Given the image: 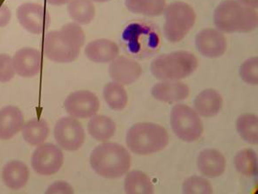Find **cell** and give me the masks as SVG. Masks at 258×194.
<instances>
[{
    "mask_svg": "<svg viewBox=\"0 0 258 194\" xmlns=\"http://www.w3.org/2000/svg\"><path fill=\"white\" fill-rule=\"evenodd\" d=\"M85 41V32L80 25L70 22L58 30L45 34L42 42L43 54L56 63H70L78 59Z\"/></svg>",
    "mask_w": 258,
    "mask_h": 194,
    "instance_id": "cell-1",
    "label": "cell"
},
{
    "mask_svg": "<svg viewBox=\"0 0 258 194\" xmlns=\"http://www.w3.org/2000/svg\"><path fill=\"white\" fill-rule=\"evenodd\" d=\"M214 23L218 30L226 34L248 33L257 28V12L236 0H224L214 10Z\"/></svg>",
    "mask_w": 258,
    "mask_h": 194,
    "instance_id": "cell-2",
    "label": "cell"
},
{
    "mask_svg": "<svg viewBox=\"0 0 258 194\" xmlns=\"http://www.w3.org/2000/svg\"><path fill=\"white\" fill-rule=\"evenodd\" d=\"M90 164L100 177L118 178L128 171L131 157L126 148L118 143L105 142L92 150Z\"/></svg>",
    "mask_w": 258,
    "mask_h": 194,
    "instance_id": "cell-3",
    "label": "cell"
},
{
    "mask_svg": "<svg viewBox=\"0 0 258 194\" xmlns=\"http://www.w3.org/2000/svg\"><path fill=\"white\" fill-rule=\"evenodd\" d=\"M170 137L167 130L158 124L136 123L126 133L127 148L133 153L147 156L159 152L169 144Z\"/></svg>",
    "mask_w": 258,
    "mask_h": 194,
    "instance_id": "cell-4",
    "label": "cell"
},
{
    "mask_svg": "<svg viewBox=\"0 0 258 194\" xmlns=\"http://www.w3.org/2000/svg\"><path fill=\"white\" fill-rule=\"evenodd\" d=\"M198 66L197 57L192 53L180 50L155 58L150 65V72L161 81H180L191 75Z\"/></svg>",
    "mask_w": 258,
    "mask_h": 194,
    "instance_id": "cell-5",
    "label": "cell"
},
{
    "mask_svg": "<svg viewBox=\"0 0 258 194\" xmlns=\"http://www.w3.org/2000/svg\"><path fill=\"white\" fill-rule=\"evenodd\" d=\"M163 14L165 18L163 34L168 41L173 43L182 41L194 28L196 21L194 8L182 1L166 6Z\"/></svg>",
    "mask_w": 258,
    "mask_h": 194,
    "instance_id": "cell-6",
    "label": "cell"
},
{
    "mask_svg": "<svg viewBox=\"0 0 258 194\" xmlns=\"http://www.w3.org/2000/svg\"><path fill=\"white\" fill-rule=\"evenodd\" d=\"M170 126L174 134L186 143H194L200 139L204 131L201 117L197 112L183 104H178L172 107Z\"/></svg>",
    "mask_w": 258,
    "mask_h": 194,
    "instance_id": "cell-7",
    "label": "cell"
},
{
    "mask_svg": "<svg viewBox=\"0 0 258 194\" xmlns=\"http://www.w3.org/2000/svg\"><path fill=\"white\" fill-rule=\"evenodd\" d=\"M122 39L133 55H150L160 46L159 34L145 23L128 25L123 32Z\"/></svg>",
    "mask_w": 258,
    "mask_h": 194,
    "instance_id": "cell-8",
    "label": "cell"
},
{
    "mask_svg": "<svg viewBox=\"0 0 258 194\" xmlns=\"http://www.w3.org/2000/svg\"><path fill=\"white\" fill-rule=\"evenodd\" d=\"M16 15L21 27L31 34H44L50 27V14L40 4H22L18 7Z\"/></svg>",
    "mask_w": 258,
    "mask_h": 194,
    "instance_id": "cell-9",
    "label": "cell"
},
{
    "mask_svg": "<svg viewBox=\"0 0 258 194\" xmlns=\"http://www.w3.org/2000/svg\"><path fill=\"white\" fill-rule=\"evenodd\" d=\"M64 161V156L59 147L53 143H42L34 150L31 164L34 171L41 176L57 173Z\"/></svg>",
    "mask_w": 258,
    "mask_h": 194,
    "instance_id": "cell-10",
    "label": "cell"
},
{
    "mask_svg": "<svg viewBox=\"0 0 258 194\" xmlns=\"http://www.w3.org/2000/svg\"><path fill=\"white\" fill-rule=\"evenodd\" d=\"M54 137L60 148L67 151H76L85 143V130L74 117H63L55 124Z\"/></svg>",
    "mask_w": 258,
    "mask_h": 194,
    "instance_id": "cell-11",
    "label": "cell"
},
{
    "mask_svg": "<svg viewBox=\"0 0 258 194\" xmlns=\"http://www.w3.org/2000/svg\"><path fill=\"white\" fill-rule=\"evenodd\" d=\"M64 107L70 115L77 119L92 118L99 110L98 97L90 91L72 92L65 99Z\"/></svg>",
    "mask_w": 258,
    "mask_h": 194,
    "instance_id": "cell-12",
    "label": "cell"
},
{
    "mask_svg": "<svg viewBox=\"0 0 258 194\" xmlns=\"http://www.w3.org/2000/svg\"><path fill=\"white\" fill-rule=\"evenodd\" d=\"M195 45L201 55L214 59L224 55L227 50V39L218 29L205 28L196 35Z\"/></svg>",
    "mask_w": 258,
    "mask_h": 194,
    "instance_id": "cell-13",
    "label": "cell"
},
{
    "mask_svg": "<svg viewBox=\"0 0 258 194\" xmlns=\"http://www.w3.org/2000/svg\"><path fill=\"white\" fill-rule=\"evenodd\" d=\"M143 74L142 66L126 56H118L109 65V75L116 83L129 85L136 82Z\"/></svg>",
    "mask_w": 258,
    "mask_h": 194,
    "instance_id": "cell-14",
    "label": "cell"
},
{
    "mask_svg": "<svg viewBox=\"0 0 258 194\" xmlns=\"http://www.w3.org/2000/svg\"><path fill=\"white\" fill-rule=\"evenodd\" d=\"M13 62L16 74L26 79L34 78L41 72V52L36 48H21L15 53Z\"/></svg>",
    "mask_w": 258,
    "mask_h": 194,
    "instance_id": "cell-15",
    "label": "cell"
},
{
    "mask_svg": "<svg viewBox=\"0 0 258 194\" xmlns=\"http://www.w3.org/2000/svg\"><path fill=\"white\" fill-rule=\"evenodd\" d=\"M151 94L158 101L172 104L187 99L190 88L180 81H161L152 87Z\"/></svg>",
    "mask_w": 258,
    "mask_h": 194,
    "instance_id": "cell-16",
    "label": "cell"
},
{
    "mask_svg": "<svg viewBox=\"0 0 258 194\" xmlns=\"http://www.w3.org/2000/svg\"><path fill=\"white\" fill-rule=\"evenodd\" d=\"M85 54L90 61L96 63H108L119 56V46L108 39H98L89 42Z\"/></svg>",
    "mask_w": 258,
    "mask_h": 194,
    "instance_id": "cell-17",
    "label": "cell"
},
{
    "mask_svg": "<svg viewBox=\"0 0 258 194\" xmlns=\"http://www.w3.org/2000/svg\"><path fill=\"white\" fill-rule=\"evenodd\" d=\"M226 164L224 156L214 149L204 150L198 157V169L204 177L209 178L220 177L224 173Z\"/></svg>",
    "mask_w": 258,
    "mask_h": 194,
    "instance_id": "cell-18",
    "label": "cell"
},
{
    "mask_svg": "<svg viewBox=\"0 0 258 194\" xmlns=\"http://www.w3.org/2000/svg\"><path fill=\"white\" fill-rule=\"evenodd\" d=\"M23 126L24 116L18 107L7 106L0 109V140L12 139Z\"/></svg>",
    "mask_w": 258,
    "mask_h": 194,
    "instance_id": "cell-19",
    "label": "cell"
},
{
    "mask_svg": "<svg viewBox=\"0 0 258 194\" xmlns=\"http://www.w3.org/2000/svg\"><path fill=\"white\" fill-rule=\"evenodd\" d=\"M223 106V99L214 89H206L194 99V108L199 115L214 117L217 115Z\"/></svg>",
    "mask_w": 258,
    "mask_h": 194,
    "instance_id": "cell-20",
    "label": "cell"
},
{
    "mask_svg": "<svg viewBox=\"0 0 258 194\" xmlns=\"http://www.w3.org/2000/svg\"><path fill=\"white\" fill-rule=\"evenodd\" d=\"M30 176L28 167L21 161H10L4 166L2 178L6 186L17 191L27 184Z\"/></svg>",
    "mask_w": 258,
    "mask_h": 194,
    "instance_id": "cell-21",
    "label": "cell"
},
{
    "mask_svg": "<svg viewBox=\"0 0 258 194\" xmlns=\"http://www.w3.org/2000/svg\"><path fill=\"white\" fill-rule=\"evenodd\" d=\"M23 138L32 146H39L44 143L49 135V126L45 119H31L22 127Z\"/></svg>",
    "mask_w": 258,
    "mask_h": 194,
    "instance_id": "cell-22",
    "label": "cell"
},
{
    "mask_svg": "<svg viewBox=\"0 0 258 194\" xmlns=\"http://www.w3.org/2000/svg\"><path fill=\"white\" fill-rule=\"evenodd\" d=\"M67 5L69 15L77 24H90L95 17V7L92 0H70Z\"/></svg>",
    "mask_w": 258,
    "mask_h": 194,
    "instance_id": "cell-23",
    "label": "cell"
},
{
    "mask_svg": "<svg viewBox=\"0 0 258 194\" xmlns=\"http://www.w3.org/2000/svg\"><path fill=\"white\" fill-rule=\"evenodd\" d=\"M124 189L127 194L154 193V185L150 177L141 170H131L126 174Z\"/></svg>",
    "mask_w": 258,
    "mask_h": 194,
    "instance_id": "cell-24",
    "label": "cell"
},
{
    "mask_svg": "<svg viewBox=\"0 0 258 194\" xmlns=\"http://www.w3.org/2000/svg\"><path fill=\"white\" fill-rule=\"evenodd\" d=\"M88 132L97 141L106 142L114 136L116 124L107 116L94 115L89 121Z\"/></svg>",
    "mask_w": 258,
    "mask_h": 194,
    "instance_id": "cell-25",
    "label": "cell"
},
{
    "mask_svg": "<svg viewBox=\"0 0 258 194\" xmlns=\"http://www.w3.org/2000/svg\"><path fill=\"white\" fill-rule=\"evenodd\" d=\"M125 6L133 14L158 17L163 14L166 0H125Z\"/></svg>",
    "mask_w": 258,
    "mask_h": 194,
    "instance_id": "cell-26",
    "label": "cell"
},
{
    "mask_svg": "<svg viewBox=\"0 0 258 194\" xmlns=\"http://www.w3.org/2000/svg\"><path fill=\"white\" fill-rule=\"evenodd\" d=\"M103 96L109 107L114 111H121L124 109L128 100L127 92L124 86L114 81L105 85L103 91Z\"/></svg>",
    "mask_w": 258,
    "mask_h": 194,
    "instance_id": "cell-27",
    "label": "cell"
},
{
    "mask_svg": "<svg viewBox=\"0 0 258 194\" xmlns=\"http://www.w3.org/2000/svg\"><path fill=\"white\" fill-rule=\"evenodd\" d=\"M236 130L240 137L250 144L258 143V117L254 113H244L236 119Z\"/></svg>",
    "mask_w": 258,
    "mask_h": 194,
    "instance_id": "cell-28",
    "label": "cell"
},
{
    "mask_svg": "<svg viewBox=\"0 0 258 194\" xmlns=\"http://www.w3.org/2000/svg\"><path fill=\"white\" fill-rule=\"evenodd\" d=\"M234 166L241 175L255 177L258 171L257 155L251 149L240 150L234 157Z\"/></svg>",
    "mask_w": 258,
    "mask_h": 194,
    "instance_id": "cell-29",
    "label": "cell"
},
{
    "mask_svg": "<svg viewBox=\"0 0 258 194\" xmlns=\"http://www.w3.org/2000/svg\"><path fill=\"white\" fill-rule=\"evenodd\" d=\"M182 191L184 194H210L213 187L205 177L192 176L184 180Z\"/></svg>",
    "mask_w": 258,
    "mask_h": 194,
    "instance_id": "cell-30",
    "label": "cell"
},
{
    "mask_svg": "<svg viewBox=\"0 0 258 194\" xmlns=\"http://www.w3.org/2000/svg\"><path fill=\"white\" fill-rule=\"evenodd\" d=\"M239 74L243 82L250 85H258V57L248 58L241 65Z\"/></svg>",
    "mask_w": 258,
    "mask_h": 194,
    "instance_id": "cell-31",
    "label": "cell"
},
{
    "mask_svg": "<svg viewBox=\"0 0 258 194\" xmlns=\"http://www.w3.org/2000/svg\"><path fill=\"white\" fill-rule=\"evenodd\" d=\"M16 74L13 58L7 54H0V83H7Z\"/></svg>",
    "mask_w": 258,
    "mask_h": 194,
    "instance_id": "cell-32",
    "label": "cell"
},
{
    "mask_svg": "<svg viewBox=\"0 0 258 194\" xmlns=\"http://www.w3.org/2000/svg\"><path fill=\"white\" fill-rule=\"evenodd\" d=\"M47 194H72L74 193L73 188L64 181H57L52 184L48 190L46 191Z\"/></svg>",
    "mask_w": 258,
    "mask_h": 194,
    "instance_id": "cell-33",
    "label": "cell"
},
{
    "mask_svg": "<svg viewBox=\"0 0 258 194\" xmlns=\"http://www.w3.org/2000/svg\"><path fill=\"white\" fill-rule=\"evenodd\" d=\"M12 12L7 5L0 3V28H5L10 23Z\"/></svg>",
    "mask_w": 258,
    "mask_h": 194,
    "instance_id": "cell-34",
    "label": "cell"
},
{
    "mask_svg": "<svg viewBox=\"0 0 258 194\" xmlns=\"http://www.w3.org/2000/svg\"><path fill=\"white\" fill-rule=\"evenodd\" d=\"M238 3L241 4V6L250 7L253 9H257L258 0H236Z\"/></svg>",
    "mask_w": 258,
    "mask_h": 194,
    "instance_id": "cell-35",
    "label": "cell"
},
{
    "mask_svg": "<svg viewBox=\"0 0 258 194\" xmlns=\"http://www.w3.org/2000/svg\"><path fill=\"white\" fill-rule=\"evenodd\" d=\"M44 1L46 3L54 6V7H61V6L66 5L70 2V0H44Z\"/></svg>",
    "mask_w": 258,
    "mask_h": 194,
    "instance_id": "cell-36",
    "label": "cell"
},
{
    "mask_svg": "<svg viewBox=\"0 0 258 194\" xmlns=\"http://www.w3.org/2000/svg\"><path fill=\"white\" fill-rule=\"evenodd\" d=\"M92 2H96V3H106L111 0H92Z\"/></svg>",
    "mask_w": 258,
    "mask_h": 194,
    "instance_id": "cell-37",
    "label": "cell"
}]
</instances>
